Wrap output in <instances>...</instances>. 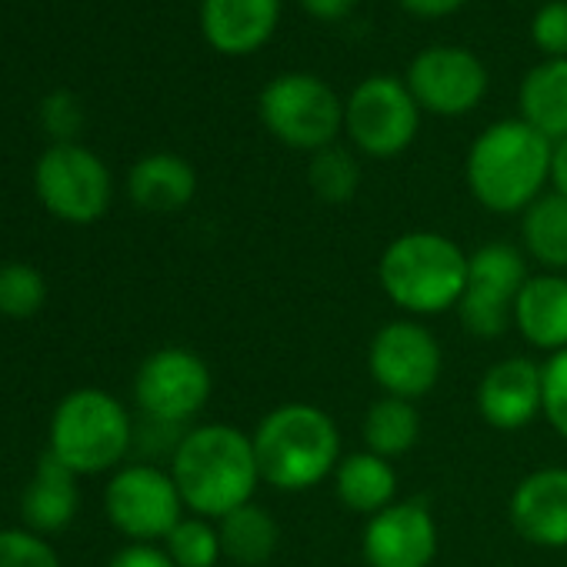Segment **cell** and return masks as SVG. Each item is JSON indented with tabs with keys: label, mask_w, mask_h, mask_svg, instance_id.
I'll return each mask as SVG.
<instances>
[{
	"label": "cell",
	"mask_w": 567,
	"mask_h": 567,
	"mask_svg": "<svg viewBox=\"0 0 567 567\" xmlns=\"http://www.w3.org/2000/svg\"><path fill=\"white\" fill-rule=\"evenodd\" d=\"M444 371V351L434 331L414 318L388 321L368 348V374L388 394L401 401L427 398Z\"/></svg>",
	"instance_id": "7c38bea8"
},
{
	"label": "cell",
	"mask_w": 567,
	"mask_h": 567,
	"mask_svg": "<svg viewBox=\"0 0 567 567\" xmlns=\"http://www.w3.org/2000/svg\"><path fill=\"white\" fill-rule=\"evenodd\" d=\"M127 194L137 207L151 214H171L194 200L197 194V174L194 167L167 151L141 157L127 174Z\"/></svg>",
	"instance_id": "ffe728a7"
},
{
	"label": "cell",
	"mask_w": 567,
	"mask_h": 567,
	"mask_svg": "<svg viewBox=\"0 0 567 567\" xmlns=\"http://www.w3.org/2000/svg\"><path fill=\"white\" fill-rule=\"evenodd\" d=\"M250 441L260 481L284 494L315 491L334 477L344 457L338 421L311 401L270 408L250 431Z\"/></svg>",
	"instance_id": "7a4b0ae2"
},
{
	"label": "cell",
	"mask_w": 567,
	"mask_h": 567,
	"mask_svg": "<svg viewBox=\"0 0 567 567\" xmlns=\"http://www.w3.org/2000/svg\"><path fill=\"white\" fill-rule=\"evenodd\" d=\"M520 244L530 260L544 270H567V197L557 190H544L520 214Z\"/></svg>",
	"instance_id": "cb8c5ba5"
},
{
	"label": "cell",
	"mask_w": 567,
	"mask_h": 567,
	"mask_svg": "<svg viewBox=\"0 0 567 567\" xmlns=\"http://www.w3.org/2000/svg\"><path fill=\"white\" fill-rule=\"evenodd\" d=\"M224 557L237 567H264L280 547V527L267 507L257 501L224 514L217 520Z\"/></svg>",
	"instance_id": "603a6c76"
},
{
	"label": "cell",
	"mask_w": 567,
	"mask_h": 567,
	"mask_svg": "<svg viewBox=\"0 0 567 567\" xmlns=\"http://www.w3.org/2000/svg\"><path fill=\"white\" fill-rule=\"evenodd\" d=\"M530 41L547 58H567V0H547L534 11Z\"/></svg>",
	"instance_id": "4dcf8cb0"
},
{
	"label": "cell",
	"mask_w": 567,
	"mask_h": 567,
	"mask_svg": "<svg viewBox=\"0 0 567 567\" xmlns=\"http://www.w3.org/2000/svg\"><path fill=\"white\" fill-rule=\"evenodd\" d=\"M554 144L520 117L484 127L464 161L471 197L491 214H524L550 184Z\"/></svg>",
	"instance_id": "3957f363"
},
{
	"label": "cell",
	"mask_w": 567,
	"mask_h": 567,
	"mask_svg": "<svg viewBox=\"0 0 567 567\" xmlns=\"http://www.w3.org/2000/svg\"><path fill=\"white\" fill-rule=\"evenodd\" d=\"M0 567H61V560L44 534L28 527H4L0 530Z\"/></svg>",
	"instance_id": "f546056e"
},
{
	"label": "cell",
	"mask_w": 567,
	"mask_h": 567,
	"mask_svg": "<svg viewBox=\"0 0 567 567\" xmlns=\"http://www.w3.org/2000/svg\"><path fill=\"white\" fill-rule=\"evenodd\" d=\"M421 127V107L404 81L374 74L361 81L344 101V134L351 144L378 161L404 154Z\"/></svg>",
	"instance_id": "9c48e42d"
},
{
	"label": "cell",
	"mask_w": 567,
	"mask_h": 567,
	"mask_svg": "<svg viewBox=\"0 0 567 567\" xmlns=\"http://www.w3.org/2000/svg\"><path fill=\"white\" fill-rule=\"evenodd\" d=\"M540 364L530 358H504L491 364L477 384L474 404L484 424L514 434L540 417Z\"/></svg>",
	"instance_id": "2e32d148"
},
{
	"label": "cell",
	"mask_w": 567,
	"mask_h": 567,
	"mask_svg": "<svg viewBox=\"0 0 567 567\" xmlns=\"http://www.w3.org/2000/svg\"><path fill=\"white\" fill-rule=\"evenodd\" d=\"M107 567H177V564L157 544H127L111 557Z\"/></svg>",
	"instance_id": "d6a6232c"
},
{
	"label": "cell",
	"mask_w": 567,
	"mask_h": 567,
	"mask_svg": "<svg viewBox=\"0 0 567 567\" xmlns=\"http://www.w3.org/2000/svg\"><path fill=\"white\" fill-rule=\"evenodd\" d=\"M437 520L421 497H398L391 507L368 517L361 557L368 567H431L437 557Z\"/></svg>",
	"instance_id": "5bb4252c"
},
{
	"label": "cell",
	"mask_w": 567,
	"mask_h": 567,
	"mask_svg": "<svg viewBox=\"0 0 567 567\" xmlns=\"http://www.w3.org/2000/svg\"><path fill=\"white\" fill-rule=\"evenodd\" d=\"M550 187L567 197V141L554 144V164H550Z\"/></svg>",
	"instance_id": "d590c367"
},
{
	"label": "cell",
	"mask_w": 567,
	"mask_h": 567,
	"mask_svg": "<svg viewBox=\"0 0 567 567\" xmlns=\"http://www.w3.org/2000/svg\"><path fill=\"white\" fill-rule=\"evenodd\" d=\"M527 257L507 240L481 244L467 254V288L457 305V318L467 334L494 341L514 324V305L527 284Z\"/></svg>",
	"instance_id": "52a82bcc"
},
{
	"label": "cell",
	"mask_w": 567,
	"mask_h": 567,
	"mask_svg": "<svg viewBox=\"0 0 567 567\" xmlns=\"http://www.w3.org/2000/svg\"><path fill=\"white\" fill-rule=\"evenodd\" d=\"M48 301V280L34 264L11 260L0 264V315L4 318H34Z\"/></svg>",
	"instance_id": "83f0119b"
},
{
	"label": "cell",
	"mask_w": 567,
	"mask_h": 567,
	"mask_svg": "<svg viewBox=\"0 0 567 567\" xmlns=\"http://www.w3.org/2000/svg\"><path fill=\"white\" fill-rule=\"evenodd\" d=\"M280 24V0H200L204 41L227 58L257 54Z\"/></svg>",
	"instance_id": "e0dca14e"
},
{
	"label": "cell",
	"mask_w": 567,
	"mask_h": 567,
	"mask_svg": "<svg viewBox=\"0 0 567 567\" xmlns=\"http://www.w3.org/2000/svg\"><path fill=\"white\" fill-rule=\"evenodd\" d=\"M214 378L190 348H157L134 374V404L141 417L187 427L210 401Z\"/></svg>",
	"instance_id": "8fae6325"
},
{
	"label": "cell",
	"mask_w": 567,
	"mask_h": 567,
	"mask_svg": "<svg viewBox=\"0 0 567 567\" xmlns=\"http://www.w3.org/2000/svg\"><path fill=\"white\" fill-rule=\"evenodd\" d=\"M41 117H44L48 131L58 137V144L71 141V137L81 131V121H84L78 97H74V94H68V91L51 94V97L44 101V107H41Z\"/></svg>",
	"instance_id": "1f68e13d"
},
{
	"label": "cell",
	"mask_w": 567,
	"mask_h": 567,
	"mask_svg": "<svg viewBox=\"0 0 567 567\" xmlns=\"http://www.w3.org/2000/svg\"><path fill=\"white\" fill-rule=\"evenodd\" d=\"M334 494L351 514L374 517L378 511H384L398 501L394 461H388L368 447L344 454L338 471H334Z\"/></svg>",
	"instance_id": "44dd1931"
},
{
	"label": "cell",
	"mask_w": 567,
	"mask_h": 567,
	"mask_svg": "<svg viewBox=\"0 0 567 567\" xmlns=\"http://www.w3.org/2000/svg\"><path fill=\"white\" fill-rule=\"evenodd\" d=\"M164 550L177 567H217V560L224 557L217 520L197 514L181 517V524L164 537Z\"/></svg>",
	"instance_id": "4316f807"
},
{
	"label": "cell",
	"mask_w": 567,
	"mask_h": 567,
	"mask_svg": "<svg viewBox=\"0 0 567 567\" xmlns=\"http://www.w3.org/2000/svg\"><path fill=\"white\" fill-rule=\"evenodd\" d=\"M467 0H401V8L421 21H441L451 18L454 11H461Z\"/></svg>",
	"instance_id": "836d02e7"
},
{
	"label": "cell",
	"mask_w": 567,
	"mask_h": 567,
	"mask_svg": "<svg viewBox=\"0 0 567 567\" xmlns=\"http://www.w3.org/2000/svg\"><path fill=\"white\" fill-rule=\"evenodd\" d=\"M131 447H134V421L127 408L101 388L71 391L51 417L48 451L78 477L121 467Z\"/></svg>",
	"instance_id": "5b68a950"
},
{
	"label": "cell",
	"mask_w": 567,
	"mask_h": 567,
	"mask_svg": "<svg viewBox=\"0 0 567 567\" xmlns=\"http://www.w3.org/2000/svg\"><path fill=\"white\" fill-rule=\"evenodd\" d=\"M517 334L547 358L567 348V277L554 270L530 274L514 305Z\"/></svg>",
	"instance_id": "ac0fdd59"
},
{
	"label": "cell",
	"mask_w": 567,
	"mask_h": 567,
	"mask_svg": "<svg viewBox=\"0 0 567 567\" xmlns=\"http://www.w3.org/2000/svg\"><path fill=\"white\" fill-rule=\"evenodd\" d=\"M298 4H301L315 21L334 24V21H344V18L358 8V0H298Z\"/></svg>",
	"instance_id": "e575fe53"
},
{
	"label": "cell",
	"mask_w": 567,
	"mask_h": 567,
	"mask_svg": "<svg viewBox=\"0 0 567 567\" xmlns=\"http://www.w3.org/2000/svg\"><path fill=\"white\" fill-rule=\"evenodd\" d=\"M257 117L284 147L318 154L344 131V101L328 81L295 71L264 84Z\"/></svg>",
	"instance_id": "8992f818"
},
{
	"label": "cell",
	"mask_w": 567,
	"mask_h": 567,
	"mask_svg": "<svg viewBox=\"0 0 567 567\" xmlns=\"http://www.w3.org/2000/svg\"><path fill=\"white\" fill-rule=\"evenodd\" d=\"M34 190L58 220L94 224L111 207L114 184H111L107 164L94 151L74 141H64V144L48 147L38 157Z\"/></svg>",
	"instance_id": "30bf717a"
},
{
	"label": "cell",
	"mask_w": 567,
	"mask_h": 567,
	"mask_svg": "<svg viewBox=\"0 0 567 567\" xmlns=\"http://www.w3.org/2000/svg\"><path fill=\"white\" fill-rule=\"evenodd\" d=\"M540 417L567 441V348L540 364Z\"/></svg>",
	"instance_id": "f1b7e54d"
},
{
	"label": "cell",
	"mask_w": 567,
	"mask_h": 567,
	"mask_svg": "<svg viewBox=\"0 0 567 567\" xmlns=\"http://www.w3.org/2000/svg\"><path fill=\"white\" fill-rule=\"evenodd\" d=\"M381 291L408 318L457 311L467 288V254L437 230H408L394 237L378 260Z\"/></svg>",
	"instance_id": "277c9868"
},
{
	"label": "cell",
	"mask_w": 567,
	"mask_h": 567,
	"mask_svg": "<svg viewBox=\"0 0 567 567\" xmlns=\"http://www.w3.org/2000/svg\"><path fill=\"white\" fill-rule=\"evenodd\" d=\"M171 474L184 507L210 520L250 504L257 484H264L250 434L220 421L187 427L171 457Z\"/></svg>",
	"instance_id": "6da1fadb"
},
{
	"label": "cell",
	"mask_w": 567,
	"mask_h": 567,
	"mask_svg": "<svg viewBox=\"0 0 567 567\" xmlns=\"http://www.w3.org/2000/svg\"><path fill=\"white\" fill-rule=\"evenodd\" d=\"M404 84L421 111L434 117H464L487 94V68L474 51L437 44L411 61Z\"/></svg>",
	"instance_id": "4fadbf2b"
},
{
	"label": "cell",
	"mask_w": 567,
	"mask_h": 567,
	"mask_svg": "<svg viewBox=\"0 0 567 567\" xmlns=\"http://www.w3.org/2000/svg\"><path fill=\"white\" fill-rule=\"evenodd\" d=\"M104 511L131 544H157L181 524L187 507L171 471L154 461H134L107 481Z\"/></svg>",
	"instance_id": "ba28073f"
},
{
	"label": "cell",
	"mask_w": 567,
	"mask_h": 567,
	"mask_svg": "<svg viewBox=\"0 0 567 567\" xmlns=\"http://www.w3.org/2000/svg\"><path fill=\"white\" fill-rule=\"evenodd\" d=\"M361 437H364L368 451H374L388 461H398V457L411 454L414 444L421 441V411L414 408V401L381 394L364 411Z\"/></svg>",
	"instance_id": "d4e9b609"
},
{
	"label": "cell",
	"mask_w": 567,
	"mask_h": 567,
	"mask_svg": "<svg viewBox=\"0 0 567 567\" xmlns=\"http://www.w3.org/2000/svg\"><path fill=\"white\" fill-rule=\"evenodd\" d=\"M308 184L318 200L324 204H348L361 190V164L348 147H324L311 154L308 164Z\"/></svg>",
	"instance_id": "484cf974"
},
{
	"label": "cell",
	"mask_w": 567,
	"mask_h": 567,
	"mask_svg": "<svg viewBox=\"0 0 567 567\" xmlns=\"http://www.w3.org/2000/svg\"><path fill=\"white\" fill-rule=\"evenodd\" d=\"M514 530L544 550L567 547V467H537L517 481L507 501Z\"/></svg>",
	"instance_id": "9a60e30c"
},
{
	"label": "cell",
	"mask_w": 567,
	"mask_h": 567,
	"mask_svg": "<svg viewBox=\"0 0 567 567\" xmlns=\"http://www.w3.org/2000/svg\"><path fill=\"white\" fill-rule=\"evenodd\" d=\"M81 507V491H78V474L64 467L51 451L41 454L24 497H21V514L28 530L34 534H54L64 530Z\"/></svg>",
	"instance_id": "d6986e66"
},
{
	"label": "cell",
	"mask_w": 567,
	"mask_h": 567,
	"mask_svg": "<svg viewBox=\"0 0 567 567\" xmlns=\"http://www.w3.org/2000/svg\"><path fill=\"white\" fill-rule=\"evenodd\" d=\"M520 121L544 134L550 144L567 141V58L534 64L517 91Z\"/></svg>",
	"instance_id": "7402d4cb"
}]
</instances>
